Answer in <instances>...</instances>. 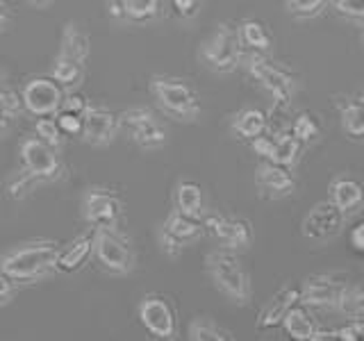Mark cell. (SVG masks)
<instances>
[{"mask_svg": "<svg viewBox=\"0 0 364 341\" xmlns=\"http://www.w3.org/2000/svg\"><path fill=\"white\" fill-rule=\"evenodd\" d=\"M21 168L5 182V193L9 200L21 202L30 198L43 185H57L66 178V164L57 151L46 146L34 134L23 136L18 144Z\"/></svg>", "mask_w": 364, "mask_h": 341, "instance_id": "obj_1", "label": "cell"}, {"mask_svg": "<svg viewBox=\"0 0 364 341\" xmlns=\"http://www.w3.org/2000/svg\"><path fill=\"white\" fill-rule=\"evenodd\" d=\"M57 246L48 239H34V242L18 244L0 257V269H3L16 287H30L48 280L55 276V259H57Z\"/></svg>", "mask_w": 364, "mask_h": 341, "instance_id": "obj_2", "label": "cell"}, {"mask_svg": "<svg viewBox=\"0 0 364 341\" xmlns=\"http://www.w3.org/2000/svg\"><path fill=\"white\" fill-rule=\"evenodd\" d=\"M205 271L214 289L221 291L237 307H248L253 301V282L237 250L219 248L205 255Z\"/></svg>", "mask_w": 364, "mask_h": 341, "instance_id": "obj_3", "label": "cell"}, {"mask_svg": "<svg viewBox=\"0 0 364 341\" xmlns=\"http://www.w3.org/2000/svg\"><path fill=\"white\" fill-rule=\"evenodd\" d=\"M91 55V39L89 34L77 26V23H66L60 39V50H57L50 75L60 82L66 91L80 89L87 75V60Z\"/></svg>", "mask_w": 364, "mask_h": 341, "instance_id": "obj_4", "label": "cell"}, {"mask_svg": "<svg viewBox=\"0 0 364 341\" xmlns=\"http://www.w3.org/2000/svg\"><path fill=\"white\" fill-rule=\"evenodd\" d=\"M246 57L242 64H246L248 75L267 91L273 100V107L287 109L291 107V102L299 94V75L289 71L287 66H282L280 62L271 60L269 55L259 53H244Z\"/></svg>", "mask_w": 364, "mask_h": 341, "instance_id": "obj_5", "label": "cell"}, {"mask_svg": "<svg viewBox=\"0 0 364 341\" xmlns=\"http://www.w3.org/2000/svg\"><path fill=\"white\" fill-rule=\"evenodd\" d=\"M148 91L155 98L157 107L168 119L178 123H196L200 117V98L185 77L153 75L148 80Z\"/></svg>", "mask_w": 364, "mask_h": 341, "instance_id": "obj_6", "label": "cell"}, {"mask_svg": "<svg viewBox=\"0 0 364 341\" xmlns=\"http://www.w3.org/2000/svg\"><path fill=\"white\" fill-rule=\"evenodd\" d=\"M198 57L203 66L216 75L235 73L244 60V48H242V43H239L235 23H228V21L219 23V26L212 30L210 37L203 41Z\"/></svg>", "mask_w": 364, "mask_h": 341, "instance_id": "obj_7", "label": "cell"}, {"mask_svg": "<svg viewBox=\"0 0 364 341\" xmlns=\"http://www.w3.org/2000/svg\"><path fill=\"white\" fill-rule=\"evenodd\" d=\"M94 230L96 264L109 276H130L136 266V253L121 227H91Z\"/></svg>", "mask_w": 364, "mask_h": 341, "instance_id": "obj_8", "label": "cell"}, {"mask_svg": "<svg viewBox=\"0 0 364 341\" xmlns=\"http://www.w3.org/2000/svg\"><path fill=\"white\" fill-rule=\"evenodd\" d=\"M203 234H205L203 216H189L173 207L166 214V219L159 223L157 242L164 255L178 257L196 242H200Z\"/></svg>", "mask_w": 364, "mask_h": 341, "instance_id": "obj_9", "label": "cell"}, {"mask_svg": "<svg viewBox=\"0 0 364 341\" xmlns=\"http://www.w3.org/2000/svg\"><path fill=\"white\" fill-rule=\"evenodd\" d=\"M136 316H139V323L144 325L146 332L153 335L155 339L173 341L180 335L176 303L166 293H146L139 301V307H136Z\"/></svg>", "mask_w": 364, "mask_h": 341, "instance_id": "obj_10", "label": "cell"}, {"mask_svg": "<svg viewBox=\"0 0 364 341\" xmlns=\"http://www.w3.org/2000/svg\"><path fill=\"white\" fill-rule=\"evenodd\" d=\"M121 132H125L132 139L134 146H139L141 151H157L168 139L166 128L162 119L151 107H128L119 114Z\"/></svg>", "mask_w": 364, "mask_h": 341, "instance_id": "obj_11", "label": "cell"}, {"mask_svg": "<svg viewBox=\"0 0 364 341\" xmlns=\"http://www.w3.org/2000/svg\"><path fill=\"white\" fill-rule=\"evenodd\" d=\"M125 202L112 187H89L82 196V219L89 227H121Z\"/></svg>", "mask_w": 364, "mask_h": 341, "instance_id": "obj_12", "label": "cell"}, {"mask_svg": "<svg viewBox=\"0 0 364 341\" xmlns=\"http://www.w3.org/2000/svg\"><path fill=\"white\" fill-rule=\"evenodd\" d=\"M66 89L57 82L53 75H39L30 77L23 89L18 91L23 112L32 117H48V114L60 112V105L64 100Z\"/></svg>", "mask_w": 364, "mask_h": 341, "instance_id": "obj_13", "label": "cell"}, {"mask_svg": "<svg viewBox=\"0 0 364 341\" xmlns=\"http://www.w3.org/2000/svg\"><path fill=\"white\" fill-rule=\"evenodd\" d=\"M346 221L348 219L335 207L333 200L326 198V200L314 202L310 212H305L303 221H301V234L307 239V242L328 244L344 232Z\"/></svg>", "mask_w": 364, "mask_h": 341, "instance_id": "obj_14", "label": "cell"}, {"mask_svg": "<svg viewBox=\"0 0 364 341\" xmlns=\"http://www.w3.org/2000/svg\"><path fill=\"white\" fill-rule=\"evenodd\" d=\"M205 232L212 234L221 248H230L244 253L253 244V225L244 216L235 214H208L203 216Z\"/></svg>", "mask_w": 364, "mask_h": 341, "instance_id": "obj_15", "label": "cell"}, {"mask_svg": "<svg viewBox=\"0 0 364 341\" xmlns=\"http://www.w3.org/2000/svg\"><path fill=\"white\" fill-rule=\"evenodd\" d=\"M350 280L344 273H314V276H307L299 284V303L307 307H328L333 310L341 289L346 287Z\"/></svg>", "mask_w": 364, "mask_h": 341, "instance_id": "obj_16", "label": "cell"}, {"mask_svg": "<svg viewBox=\"0 0 364 341\" xmlns=\"http://www.w3.org/2000/svg\"><path fill=\"white\" fill-rule=\"evenodd\" d=\"M121 132L119 114L112 112L105 105H89V109L82 114V130H80V139L89 146H109L117 141Z\"/></svg>", "mask_w": 364, "mask_h": 341, "instance_id": "obj_17", "label": "cell"}, {"mask_svg": "<svg viewBox=\"0 0 364 341\" xmlns=\"http://www.w3.org/2000/svg\"><path fill=\"white\" fill-rule=\"evenodd\" d=\"M255 189L264 200H284L296 191V175L287 166L262 159L255 168Z\"/></svg>", "mask_w": 364, "mask_h": 341, "instance_id": "obj_18", "label": "cell"}, {"mask_svg": "<svg viewBox=\"0 0 364 341\" xmlns=\"http://www.w3.org/2000/svg\"><path fill=\"white\" fill-rule=\"evenodd\" d=\"M328 200H333L335 207L350 219L362 212L364 205V185L358 175L353 173H339L330 180L328 185Z\"/></svg>", "mask_w": 364, "mask_h": 341, "instance_id": "obj_19", "label": "cell"}, {"mask_svg": "<svg viewBox=\"0 0 364 341\" xmlns=\"http://www.w3.org/2000/svg\"><path fill=\"white\" fill-rule=\"evenodd\" d=\"M164 0H109L107 14L132 26H151L162 16Z\"/></svg>", "mask_w": 364, "mask_h": 341, "instance_id": "obj_20", "label": "cell"}, {"mask_svg": "<svg viewBox=\"0 0 364 341\" xmlns=\"http://www.w3.org/2000/svg\"><path fill=\"white\" fill-rule=\"evenodd\" d=\"M91 255H94V230L89 227L87 232L77 234L68 244L60 246L55 259V271L62 273V276H73V273L87 266Z\"/></svg>", "mask_w": 364, "mask_h": 341, "instance_id": "obj_21", "label": "cell"}, {"mask_svg": "<svg viewBox=\"0 0 364 341\" xmlns=\"http://www.w3.org/2000/svg\"><path fill=\"white\" fill-rule=\"evenodd\" d=\"M299 296H301L299 284H284L282 289H278L276 293H273L257 314V323H255L257 332H271V330H278L284 314L299 303Z\"/></svg>", "mask_w": 364, "mask_h": 341, "instance_id": "obj_22", "label": "cell"}, {"mask_svg": "<svg viewBox=\"0 0 364 341\" xmlns=\"http://www.w3.org/2000/svg\"><path fill=\"white\" fill-rule=\"evenodd\" d=\"M335 107L339 114V125L350 141L364 139V94L353 91V94L335 96Z\"/></svg>", "mask_w": 364, "mask_h": 341, "instance_id": "obj_23", "label": "cell"}, {"mask_svg": "<svg viewBox=\"0 0 364 341\" xmlns=\"http://www.w3.org/2000/svg\"><path fill=\"white\" fill-rule=\"evenodd\" d=\"M237 37L242 43L244 53H259V55H269L276 45L271 30L267 28L264 21L259 18H244L237 23Z\"/></svg>", "mask_w": 364, "mask_h": 341, "instance_id": "obj_24", "label": "cell"}, {"mask_svg": "<svg viewBox=\"0 0 364 341\" xmlns=\"http://www.w3.org/2000/svg\"><path fill=\"white\" fill-rule=\"evenodd\" d=\"M280 328L284 330V335L294 341H312V335L316 332L318 321L312 314V307L296 303L291 310L284 314Z\"/></svg>", "mask_w": 364, "mask_h": 341, "instance_id": "obj_25", "label": "cell"}, {"mask_svg": "<svg viewBox=\"0 0 364 341\" xmlns=\"http://www.w3.org/2000/svg\"><path fill=\"white\" fill-rule=\"evenodd\" d=\"M230 128H232L235 136H239V139H244V141H250V139H255L257 134L269 130V117H267V112H262L257 107H242L239 112L232 114Z\"/></svg>", "mask_w": 364, "mask_h": 341, "instance_id": "obj_26", "label": "cell"}, {"mask_svg": "<svg viewBox=\"0 0 364 341\" xmlns=\"http://www.w3.org/2000/svg\"><path fill=\"white\" fill-rule=\"evenodd\" d=\"M173 207L189 216L205 214V191L203 185L196 180H180L173 191Z\"/></svg>", "mask_w": 364, "mask_h": 341, "instance_id": "obj_27", "label": "cell"}, {"mask_svg": "<svg viewBox=\"0 0 364 341\" xmlns=\"http://www.w3.org/2000/svg\"><path fill=\"white\" fill-rule=\"evenodd\" d=\"M305 148L301 146V141L289 130H282L273 134V146H271V155H269V162H276L280 166H287V168H296L303 157Z\"/></svg>", "mask_w": 364, "mask_h": 341, "instance_id": "obj_28", "label": "cell"}, {"mask_svg": "<svg viewBox=\"0 0 364 341\" xmlns=\"http://www.w3.org/2000/svg\"><path fill=\"white\" fill-rule=\"evenodd\" d=\"M187 339L189 341H232L235 335L228 328L216 323L212 316L198 314V316H193L187 325Z\"/></svg>", "mask_w": 364, "mask_h": 341, "instance_id": "obj_29", "label": "cell"}, {"mask_svg": "<svg viewBox=\"0 0 364 341\" xmlns=\"http://www.w3.org/2000/svg\"><path fill=\"white\" fill-rule=\"evenodd\" d=\"M289 132L301 141L303 148H310V146H314L323 136V123H321V119H318L314 112L305 109V112L296 114V119L289 125Z\"/></svg>", "mask_w": 364, "mask_h": 341, "instance_id": "obj_30", "label": "cell"}, {"mask_svg": "<svg viewBox=\"0 0 364 341\" xmlns=\"http://www.w3.org/2000/svg\"><path fill=\"white\" fill-rule=\"evenodd\" d=\"M333 310H337L346 321H364V289L358 282H348L341 289Z\"/></svg>", "mask_w": 364, "mask_h": 341, "instance_id": "obj_31", "label": "cell"}, {"mask_svg": "<svg viewBox=\"0 0 364 341\" xmlns=\"http://www.w3.org/2000/svg\"><path fill=\"white\" fill-rule=\"evenodd\" d=\"M21 117H23L21 96L14 89L0 85V136L14 128Z\"/></svg>", "mask_w": 364, "mask_h": 341, "instance_id": "obj_32", "label": "cell"}, {"mask_svg": "<svg viewBox=\"0 0 364 341\" xmlns=\"http://www.w3.org/2000/svg\"><path fill=\"white\" fill-rule=\"evenodd\" d=\"M34 136L41 139L46 146H50L57 153H60L62 146H64V132L60 130V125H57L55 114H48V117H37V121H34Z\"/></svg>", "mask_w": 364, "mask_h": 341, "instance_id": "obj_33", "label": "cell"}, {"mask_svg": "<svg viewBox=\"0 0 364 341\" xmlns=\"http://www.w3.org/2000/svg\"><path fill=\"white\" fill-rule=\"evenodd\" d=\"M287 11L299 21H310L321 16L328 9V0H284Z\"/></svg>", "mask_w": 364, "mask_h": 341, "instance_id": "obj_34", "label": "cell"}, {"mask_svg": "<svg viewBox=\"0 0 364 341\" xmlns=\"http://www.w3.org/2000/svg\"><path fill=\"white\" fill-rule=\"evenodd\" d=\"M328 7L333 9L337 16L353 23V26L362 28V23H364V0H328Z\"/></svg>", "mask_w": 364, "mask_h": 341, "instance_id": "obj_35", "label": "cell"}, {"mask_svg": "<svg viewBox=\"0 0 364 341\" xmlns=\"http://www.w3.org/2000/svg\"><path fill=\"white\" fill-rule=\"evenodd\" d=\"M89 98L82 94V91H77V89H68L66 94H64V100H62V105H60V112H71V114H77V117H82V114L89 109Z\"/></svg>", "mask_w": 364, "mask_h": 341, "instance_id": "obj_36", "label": "cell"}, {"mask_svg": "<svg viewBox=\"0 0 364 341\" xmlns=\"http://www.w3.org/2000/svg\"><path fill=\"white\" fill-rule=\"evenodd\" d=\"M57 119V125H60V130L66 134H80L82 130V117H77V114H71V112H57L55 114Z\"/></svg>", "mask_w": 364, "mask_h": 341, "instance_id": "obj_37", "label": "cell"}, {"mask_svg": "<svg viewBox=\"0 0 364 341\" xmlns=\"http://www.w3.org/2000/svg\"><path fill=\"white\" fill-rule=\"evenodd\" d=\"M335 337L339 341H358L364 337V321H346V325L335 328Z\"/></svg>", "mask_w": 364, "mask_h": 341, "instance_id": "obj_38", "label": "cell"}, {"mask_svg": "<svg viewBox=\"0 0 364 341\" xmlns=\"http://www.w3.org/2000/svg\"><path fill=\"white\" fill-rule=\"evenodd\" d=\"M248 144H250V151H253L259 159H269L271 146H273V132H269V130L262 132L255 136V139H250Z\"/></svg>", "mask_w": 364, "mask_h": 341, "instance_id": "obj_39", "label": "cell"}, {"mask_svg": "<svg viewBox=\"0 0 364 341\" xmlns=\"http://www.w3.org/2000/svg\"><path fill=\"white\" fill-rule=\"evenodd\" d=\"M203 0H171V9L176 11L180 18H193L198 14Z\"/></svg>", "mask_w": 364, "mask_h": 341, "instance_id": "obj_40", "label": "cell"}, {"mask_svg": "<svg viewBox=\"0 0 364 341\" xmlns=\"http://www.w3.org/2000/svg\"><path fill=\"white\" fill-rule=\"evenodd\" d=\"M16 284L11 282V278L7 276V273L0 269V307H5L9 305L11 301H14V296H16Z\"/></svg>", "mask_w": 364, "mask_h": 341, "instance_id": "obj_41", "label": "cell"}, {"mask_svg": "<svg viewBox=\"0 0 364 341\" xmlns=\"http://www.w3.org/2000/svg\"><path fill=\"white\" fill-rule=\"evenodd\" d=\"M350 246L355 253H364V223H355L350 230Z\"/></svg>", "mask_w": 364, "mask_h": 341, "instance_id": "obj_42", "label": "cell"}, {"mask_svg": "<svg viewBox=\"0 0 364 341\" xmlns=\"http://www.w3.org/2000/svg\"><path fill=\"white\" fill-rule=\"evenodd\" d=\"M11 23V11H9V5L7 0H0V34L7 30V26Z\"/></svg>", "mask_w": 364, "mask_h": 341, "instance_id": "obj_43", "label": "cell"}, {"mask_svg": "<svg viewBox=\"0 0 364 341\" xmlns=\"http://www.w3.org/2000/svg\"><path fill=\"white\" fill-rule=\"evenodd\" d=\"M30 5H34V7H46L48 3H53V0H28Z\"/></svg>", "mask_w": 364, "mask_h": 341, "instance_id": "obj_44", "label": "cell"}]
</instances>
